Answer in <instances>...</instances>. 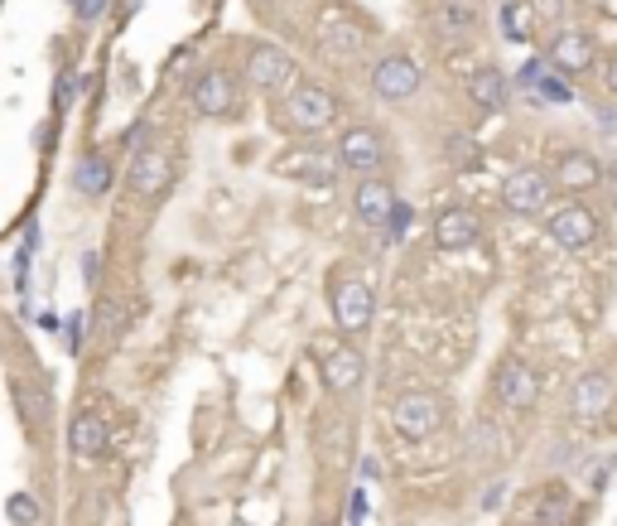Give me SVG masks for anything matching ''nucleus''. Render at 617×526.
<instances>
[{
  "instance_id": "nucleus-11",
  "label": "nucleus",
  "mask_w": 617,
  "mask_h": 526,
  "mask_svg": "<svg viewBox=\"0 0 617 526\" xmlns=\"http://www.w3.org/2000/svg\"><path fill=\"white\" fill-rule=\"evenodd\" d=\"M338 165L352 169V174H376V169L386 165V140H381V131L376 126H352V131H343V140H338Z\"/></svg>"
},
{
  "instance_id": "nucleus-28",
  "label": "nucleus",
  "mask_w": 617,
  "mask_h": 526,
  "mask_svg": "<svg viewBox=\"0 0 617 526\" xmlns=\"http://www.w3.org/2000/svg\"><path fill=\"white\" fill-rule=\"evenodd\" d=\"M97 329H102V333H121V329H126V319H121V305H116V300H102V305H97Z\"/></svg>"
},
{
  "instance_id": "nucleus-30",
  "label": "nucleus",
  "mask_w": 617,
  "mask_h": 526,
  "mask_svg": "<svg viewBox=\"0 0 617 526\" xmlns=\"http://www.w3.org/2000/svg\"><path fill=\"white\" fill-rule=\"evenodd\" d=\"M73 10H78L82 25H92V20H102V15H107V0H73Z\"/></svg>"
},
{
  "instance_id": "nucleus-34",
  "label": "nucleus",
  "mask_w": 617,
  "mask_h": 526,
  "mask_svg": "<svg viewBox=\"0 0 617 526\" xmlns=\"http://www.w3.org/2000/svg\"><path fill=\"white\" fill-rule=\"evenodd\" d=\"M593 121H598L603 131H617V111L613 107H598V102H593Z\"/></svg>"
},
{
  "instance_id": "nucleus-31",
  "label": "nucleus",
  "mask_w": 617,
  "mask_h": 526,
  "mask_svg": "<svg viewBox=\"0 0 617 526\" xmlns=\"http://www.w3.org/2000/svg\"><path fill=\"white\" fill-rule=\"evenodd\" d=\"M405 227H410V203H396V213L386 222V237H401Z\"/></svg>"
},
{
  "instance_id": "nucleus-8",
  "label": "nucleus",
  "mask_w": 617,
  "mask_h": 526,
  "mask_svg": "<svg viewBox=\"0 0 617 526\" xmlns=\"http://www.w3.org/2000/svg\"><path fill=\"white\" fill-rule=\"evenodd\" d=\"M550 179H555V189H564V194H589V189H598V184L608 179V169H603V160H598L593 150H584V145H569V150H560V155H555Z\"/></svg>"
},
{
  "instance_id": "nucleus-17",
  "label": "nucleus",
  "mask_w": 617,
  "mask_h": 526,
  "mask_svg": "<svg viewBox=\"0 0 617 526\" xmlns=\"http://www.w3.org/2000/svg\"><path fill=\"white\" fill-rule=\"evenodd\" d=\"M338 155H319V150H290V155H280V174H290L299 184H309V189H328L333 179H338Z\"/></svg>"
},
{
  "instance_id": "nucleus-5",
  "label": "nucleus",
  "mask_w": 617,
  "mask_h": 526,
  "mask_svg": "<svg viewBox=\"0 0 617 526\" xmlns=\"http://www.w3.org/2000/svg\"><path fill=\"white\" fill-rule=\"evenodd\" d=\"M333 324L348 333V338H357V333L372 329V314H376V295L372 285L362 276H343L338 285H333Z\"/></svg>"
},
{
  "instance_id": "nucleus-4",
  "label": "nucleus",
  "mask_w": 617,
  "mask_h": 526,
  "mask_svg": "<svg viewBox=\"0 0 617 526\" xmlns=\"http://www.w3.org/2000/svg\"><path fill=\"white\" fill-rule=\"evenodd\" d=\"M391 425L401 430L405 440H430L444 425V401L434 391H401L391 406Z\"/></svg>"
},
{
  "instance_id": "nucleus-23",
  "label": "nucleus",
  "mask_w": 617,
  "mask_h": 526,
  "mask_svg": "<svg viewBox=\"0 0 617 526\" xmlns=\"http://www.w3.org/2000/svg\"><path fill=\"white\" fill-rule=\"evenodd\" d=\"M536 526H574V498H569V488L564 483H545L536 498Z\"/></svg>"
},
{
  "instance_id": "nucleus-6",
  "label": "nucleus",
  "mask_w": 617,
  "mask_h": 526,
  "mask_svg": "<svg viewBox=\"0 0 617 526\" xmlns=\"http://www.w3.org/2000/svg\"><path fill=\"white\" fill-rule=\"evenodd\" d=\"M295 58L285 54V49H275V44H256L251 54H246V83L256 87V92H266V97H275V92H290L295 87Z\"/></svg>"
},
{
  "instance_id": "nucleus-1",
  "label": "nucleus",
  "mask_w": 617,
  "mask_h": 526,
  "mask_svg": "<svg viewBox=\"0 0 617 526\" xmlns=\"http://www.w3.org/2000/svg\"><path fill=\"white\" fill-rule=\"evenodd\" d=\"M280 116L299 136H323L338 121V97L319 83H295L285 92V102H280Z\"/></svg>"
},
{
  "instance_id": "nucleus-25",
  "label": "nucleus",
  "mask_w": 617,
  "mask_h": 526,
  "mask_svg": "<svg viewBox=\"0 0 617 526\" xmlns=\"http://www.w3.org/2000/svg\"><path fill=\"white\" fill-rule=\"evenodd\" d=\"M497 435H502V430H497L492 420H478L473 435H468V454H473V459H497V454H502V440H497Z\"/></svg>"
},
{
  "instance_id": "nucleus-19",
  "label": "nucleus",
  "mask_w": 617,
  "mask_h": 526,
  "mask_svg": "<svg viewBox=\"0 0 617 526\" xmlns=\"http://www.w3.org/2000/svg\"><path fill=\"white\" fill-rule=\"evenodd\" d=\"M237 107V87H232V73H203L198 83H193V111L198 116H227V111Z\"/></svg>"
},
{
  "instance_id": "nucleus-20",
  "label": "nucleus",
  "mask_w": 617,
  "mask_h": 526,
  "mask_svg": "<svg viewBox=\"0 0 617 526\" xmlns=\"http://www.w3.org/2000/svg\"><path fill=\"white\" fill-rule=\"evenodd\" d=\"M169 179H174V165H169V155L164 150H135L131 160V189L145 198H155L169 189Z\"/></svg>"
},
{
  "instance_id": "nucleus-37",
  "label": "nucleus",
  "mask_w": 617,
  "mask_h": 526,
  "mask_svg": "<svg viewBox=\"0 0 617 526\" xmlns=\"http://www.w3.org/2000/svg\"><path fill=\"white\" fill-rule=\"evenodd\" d=\"M362 478H381V464H376V459H362Z\"/></svg>"
},
{
  "instance_id": "nucleus-21",
  "label": "nucleus",
  "mask_w": 617,
  "mask_h": 526,
  "mask_svg": "<svg viewBox=\"0 0 617 526\" xmlns=\"http://www.w3.org/2000/svg\"><path fill=\"white\" fill-rule=\"evenodd\" d=\"M430 25L439 39H468L478 29V10H473V0H439L430 10Z\"/></svg>"
},
{
  "instance_id": "nucleus-24",
  "label": "nucleus",
  "mask_w": 617,
  "mask_h": 526,
  "mask_svg": "<svg viewBox=\"0 0 617 526\" xmlns=\"http://www.w3.org/2000/svg\"><path fill=\"white\" fill-rule=\"evenodd\" d=\"M73 189L82 198H107L111 189V160L107 155H87L78 169H73Z\"/></svg>"
},
{
  "instance_id": "nucleus-14",
  "label": "nucleus",
  "mask_w": 617,
  "mask_h": 526,
  "mask_svg": "<svg viewBox=\"0 0 617 526\" xmlns=\"http://www.w3.org/2000/svg\"><path fill=\"white\" fill-rule=\"evenodd\" d=\"M434 242L444 251H468L483 242V218L473 213V208H463V203H454V208H439V218H434Z\"/></svg>"
},
{
  "instance_id": "nucleus-2",
  "label": "nucleus",
  "mask_w": 617,
  "mask_h": 526,
  "mask_svg": "<svg viewBox=\"0 0 617 526\" xmlns=\"http://www.w3.org/2000/svg\"><path fill=\"white\" fill-rule=\"evenodd\" d=\"M550 203H555V179H550V169L516 165L507 179H502V208L516 213V218H540V213H550Z\"/></svg>"
},
{
  "instance_id": "nucleus-15",
  "label": "nucleus",
  "mask_w": 617,
  "mask_h": 526,
  "mask_svg": "<svg viewBox=\"0 0 617 526\" xmlns=\"http://www.w3.org/2000/svg\"><path fill=\"white\" fill-rule=\"evenodd\" d=\"M319 372H323V387L333 391V396H348V391L362 387V377H367V358L348 348V343H338V348H328L319 358Z\"/></svg>"
},
{
  "instance_id": "nucleus-22",
  "label": "nucleus",
  "mask_w": 617,
  "mask_h": 526,
  "mask_svg": "<svg viewBox=\"0 0 617 526\" xmlns=\"http://www.w3.org/2000/svg\"><path fill=\"white\" fill-rule=\"evenodd\" d=\"M107 420L102 416H78L73 420V430H68V449L78 454V459H102L107 454Z\"/></svg>"
},
{
  "instance_id": "nucleus-33",
  "label": "nucleus",
  "mask_w": 617,
  "mask_h": 526,
  "mask_svg": "<svg viewBox=\"0 0 617 526\" xmlns=\"http://www.w3.org/2000/svg\"><path fill=\"white\" fill-rule=\"evenodd\" d=\"M603 87H608V97L617 102V49L603 58Z\"/></svg>"
},
{
  "instance_id": "nucleus-13",
  "label": "nucleus",
  "mask_w": 617,
  "mask_h": 526,
  "mask_svg": "<svg viewBox=\"0 0 617 526\" xmlns=\"http://www.w3.org/2000/svg\"><path fill=\"white\" fill-rule=\"evenodd\" d=\"M613 377L608 372H584L574 387H569V416L584 420V425H593V420H603L608 411H613Z\"/></svg>"
},
{
  "instance_id": "nucleus-7",
  "label": "nucleus",
  "mask_w": 617,
  "mask_h": 526,
  "mask_svg": "<svg viewBox=\"0 0 617 526\" xmlns=\"http://www.w3.org/2000/svg\"><path fill=\"white\" fill-rule=\"evenodd\" d=\"M425 87V73H420V63L405 54H386L372 63V92L381 102H410L415 92Z\"/></svg>"
},
{
  "instance_id": "nucleus-32",
  "label": "nucleus",
  "mask_w": 617,
  "mask_h": 526,
  "mask_svg": "<svg viewBox=\"0 0 617 526\" xmlns=\"http://www.w3.org/2000/svg\"><path fill=\"white\" fill-rule=\"evenodd\" d=\"M82 338H87V314H73V319H68V348H73V353L82 348Z\"/></svg>"
},
{
  "instance_id": "nucleus-27",
  "label": "nucleus",
  "mask_w": 617,
  "mask_h": 526,
  "mask_svg": "<svg viewBox=\"0 0 617 526\" xmlns=\"http://www.w3.org/2000/svg\"><path fill=\"white\" fill-rule=\"evenodd\" d=\"M10 522H15V526H34V522H39V502L29 498V493H15V498H10Z\"/></svg>"
},
{
  "instance_id": "nucleus-3",
  "label": "nucleus",
  "mask_w": 617,
  "mask_h": 526,
  "mask_svg": "<svg viewBox=\"0 0 617 526\" xmlns=\"http://www.w3.org/2000/svg\"><path fill=\"white\" fill-rule=\"evenodd\" d=\"M545 232H550V242L564 251H584L598 242V232H603V222L593 213L589 203H560V208H550L545 213Z\"/></svg>"
},
{
  "instance_id": "nucleus-29",
  "label": "nucleus",
  "mask_w": 617,
  "mask_h": 526,
  "mask_svg": "<svg viewBox=\"0 0 617 526\" xmlns=\"http://www.w3.org/2000/svg\"><path fill=\"white\" fill-rule=\"evenodd\" d=\"M73 97H78V73H63V78H58V92H54V107L68 111L73 107Z\"/></svg>"
},
{
  "instance_id": "nucleus-12",
  "label": "nucleus",
  "mask_w": 617,
  "mask_h": 526,
  "mask_svg": "<svg viewBox=\"0 0 617 526\" xmlns=\"http://www.w3.org/2000/svg\"><path fill=\"white\" fill-rule=\"evenodd\" d=\"M319 49L328 58H357L367 49V29L348 10H323L319 15Z\"/></svg>"
},
{
  "instance_id": "nucleus-35",
  "label": "nucleus",
  "mask_w": 617,
  "mask_h": 526,
  "mask_svg": "<svg viewBox=\"0 0 617 526\" xmlns=\"http://www.w3.org/2000/svg\"><path fill=\"white\" fill-rule=\"evenodd\" d=\"M82 276L97 280V251H82Z\"/></svg>"
},
{
  "instance_id": "nucleus-26",
  "label": "nucleus",
  "mask_w": 617,
  "mask_h": 526,
  "mask_svg": "<svg viewBox=\"0 0 617 526\" xmlns=\"http://www.w3.org/2000/svg\"><path fill=\"white\" fill-rule=\"evenodd\" d=\"M444 150H449L454 169H478V165H483V145H478L473 136H449V145H444Z\"/></svg>"
},
{
  "instance_id": "nucleus-36",
  "label": "nucleus",
  "mask_w": 617,
  "mask_h": 526,
  "mask_svg": "<svg viewBox=\"0 0 617 526\" xmlns=\"http://www.w3.org/2000/svg\"><path fill=\"white\" fill-rule=\"evenodd\" d=\"M531 5H536V15H545V20H550V15H555V10H560L564 0H531Z\"/></svg>"
},
{
  "instance_id": "nucleus-10",
  "label": "nucleus",
  "mask_w": 617,
  "mask_h": 526,
  "mask_svg": "<svg viewBox=\"0 0 617 526\" xmlns=\"http://www.w3.org/2000/svg\"><path fill=\"white\" fill-rule=\"evenodd\" d=\"M545 58H550L560 73H589L593 63H598V39H593L589 29L560 25L550 34V44H545Z\"/></svg>"
},
{
  "instance_id": "nucleus-9",
  "label": "nucleus",
  "mask_w": 617,
  "mask_h": 526,
  "mask_svg": "<svg viewBox=\"0 0 617 526\" xmlns=\"http://www.w3.org/2000/svg\"><path fill=\"white\" fill-rule=\"evenodd\" d=\"M492 391H497V401L507 406V411H531L540 401V377L536 367L526 358H507L497 367V377H492Z\"/></svg>"
},
{
  "instance_id": "nucleus-16",
  "label": "nucleus",
  "mask_w": 617,
  "mask_h": 526,
  "mask_svg": "<svg viewBox=\"0 0 617 526\" xmlns=\"http://www.w3.org/2000/svg\"><path fill=\"white\" fill-rule=\"evenodd\" d=\"M396 189L386 184V179H376V174H367L362 184H357V194H352V213H357V222H367V227H386L391 222V213H396Z\"/></svg>"
},
{
  "instance_id": "nucleus-18",
  "label": "nucleus",
  "mask_w": 617,
  "mask_h": 526,
  "mask_svg": "<svg viewBox=\"0 0 617 526\" xmlns=\"http://www.w3.org/2000/svg\"><path fill=\"white\" fill-rule=\"evenodd\" d=\"M468 97H473L478 111L497 116V111H507V102H511V78L497 63H483V68H473V78H468Z\"/></svg>"
}]
</instances>
